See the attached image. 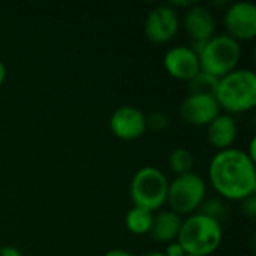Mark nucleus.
<instances>
[{
    "mask_svg": "<svg viewBox=\"0 0 256 256\" xmlns=\"http://www.w3.org/2000/svg\"><path fill=\"white\" fill-rule=\"evenodd\" d=\"M183 218L171 210H164L153 214V222L148 234L154 242L159 243H171L177 240Z\"/></svg>",
    "mask_w": 256,
    "mask_h": 256,
    "instance_id": "obj_14",
    "label": "nucleus"
},
{
    "mask_svg": "<svg viewBox=\"0 0 256 256\" xmlns=\"http://www.w3.org/2000/svg\"><path fill=\"white\" fill-rule=\"evenodd\" d=\"M180 27V18L171 4H158L152 8L146 16L144 33L148 40L154 44H165L171 40Z\"/></svg>",
    "mask_w": 256,
    "mask_h": 256,
    "instance_id": "obj_8",
    "label": "nucleus"
},
{
    "mask_svg": "<svg viewBox=\"0 0 256 256\" xmlns=\"http://www.w3.org/2000/svg\"><path fill=\"white\" fill-rule=\"evenodd\" d=\"M0 256H22V254L14 246H4L0 249Z\"/></svg>",
    "mask_w": 256,
    "mask_h": 256,
    "instance_id": "obj_22",
    "label": "nucleus"
},
{
    "mask_svg": "<svg viewBox=\"0 0 256 256\" xmlns=\"http://www.w3.org/2000/svg\"><path fill=\"white\" fill-rule=\"evenodd\" d=\"M243 212H244L250 219H254V218H255V214H256L255 195H252V196H249V198L243 200Z\"/></svg>",
    "mask_w": 256,
    "mask_h": 256,
    "instance_id": "obj_20",
    "label": "nucleus"
},
{
    "mask_svg": "<svg viewBox=\"0 0 256 256\" xmlns=\"http://www.w3.org/2000/svg\"><path fill=\"white\" fill-rule=\"evenodd\" d=\"M224 238L220 220L204 214L192 213L182 222L177 242L186 255L210 256L218 250Z\"/></svg>",
    "mask_w": 256,
    "mask_h": 256,
    "instance_id": "obj_2",
    "label": "nucleus"
},
{
    "mask_svg": "<svg viewBox=\"0 0 256 256\" xmlns=\"http://www.w3.org/2000/svg\"><path fill=\"white\" fill-rule=\"evenodd\" d=\"M146 117L147 116L140 108L123 105L112 112L110 118V129L117 138L123 141H132L140 138L147 130Z\"/></svg>",
    "mask_w": 256,
    "mask_h": 256,
    "instance_id": "obj_11",
    "label": "nucleus"
},
{
    "mask_svg": "<svg viewBox=\"0 0 256 256\" xmlns=\"http://www.w3.org/2000/svg\"><path fill=\"white\" fill-rule=\"evenodd\" d=\"M237 122L231 114L220 112L214 120L207 124V140L213 147L219 150L232 147V142L237 138Z\"/></svg>",
    "mask_w": 256,
    "mask_h": 256,
    "instance_id": "obj_13",
    "label": "nucleus"
},
{
    "mask_svg": "<svg viewBox=\"0 0 256 256\" xmlns=\"http://www.w3.org/2000/svg\"><path fill=\"white\" fill-rule=\"evenodd\" d=\"M204 204H207V206H204V210L201 213L208 214V216L220 220V216L224 214V206H222V202L218 201V200H212V201H207Z\"/></svg>",
    "mask_w": 256,
    "mask_h": 256,
    "instance_id": "obj_19",
    "label": "nucleus"
},
{
    "mask_svg": "<svg viewBox=\"0 0 256 256\" xmlns=\"http://www.w3.org/2000/svg\"><path fill=\"white\" fill-rule=\"evenodd\" d=\"M194 165H195V158L192 152L186 147H176L168 156V166L177 176L192 172Z\"/></svg>",
    "mask_w": 256,
    "mask_h": 256,
    "instance_id": "obj_16",
    "label": "nucleus"
},
{
    "mask_svg": "<svg viewBox=\"0 0 256 256\" xmlns=\"http://www.w3.org/2000/svg\"><path fill=\"white\" fill-rule=\"evenodd\" d=\"M183 27L194 42L190 48L200 52L202 45L214 34L216 20L213 12L207 6L196 3L186 9L183 15Z\"/></svg>",
    "mask_w": 256,
    "mask_h": 256,
    "instance_id": "obj_9",
    "label": "nucleus"
},
{
    "mask_svg": "<svg viewBox=\"0 0 256 256\" xmlns=\"http://www.w3.org/2000/svg\"><path fill=\"white\" fill-rule=\"evenodd\" d=\"M146 256H166L164 252H150V254H147Z\"/></svg>",
    "mask_w": 256,
    "mask_h": 256,
    "instance_id": "obj_25",
    "label": "nucleus"
},
{
    "mask_svg": "<svg viewBox=\"0 0 256 256\" xmlns=\"http://www.w3.org/2000/svg\"><path fill=\"white\" fill-rule=\"evenodd\" d=\"M219 78L201 70L196 76H194L189 82V93H200V94H212L214 96Z\"/></svg>",
    "mask_w": 256,
    "mask_h": 256,
    "instance_id": "obj_17",
    "label": "nucleus"
},
{
    "mask_svg": "<svg viewBox=\"0 0 256 256\" xmlns=\"http://www.w3.org/2000/svg\"><path fill=\"white\" fill-rule=\"evenodd\" d=\"M4 80H6V66H4V63L0 60V87H2V84L4 82Z\"/></svg>",
    "mask_w": 256,
    "mask_h": 256,
    "instance_id": "obj_24",
    "label": "nucleus"
},
{
    "mask_svg": "<svg viewBox=\"0 0 256 256\" xmlns=\"http://www.w3.org/2000/svg\"><path fill=\"white\" fill-rule=\"evenodd\" d=\"M220 108L228 114L243 112L256 104V74L252 69H234L220 76L214 92Z\"/></svg>",
    "mask_w": 256,
    "mask_h": 256,
    "instance_id": "obj_3",
    "label": "nucleus"
},
{
    "mask_svg": "<svg viewBox=\"0 0 256 256\" xmlns=\"http://www.w3.org/2000/svg\"><path fill=\"white\" fill-rule=\"evenodd\" d=\"M201 70L220 78L228 72L237 69V63L242 56L240 42L228 36L226 33L213 34L198 52Z\"/></svg>",
    "mask_w": 256,
    "mask_h": 256,
    "instance_id": "obj_4",
    "label": "nucleus"
},
{
    "mask_svg": "<svg viewBox=\"0 0 256 256\" xmlns=\"http://www.w3.org/2000/svg\"><path fill=\"white\" fill-rule=\"evenodd\" d=\"M208 178L212 186L228 200L243 201L256 190L255 160L236 147L219 150L210 160Z\"/></svg>",
    "mask_w": 256,
    "mask_h": 256,
    "instance_id": "obj_1",
    "label": "nucleus"
},
{
    "mask_svg": "<svg viewBox=\"0 0 256 256\" xmlns=\"http://www.w3.org/2000/svg\"><path fill=\"white\" fill-rule=\"evenodd\" d=\"M184 256H194V255H184Z\"/></svg>",
    "mask_w": 256,
    "mask_h": 256,
    "instance_id": "obj_26",
    "label": "nucleus"
},
{
    "mask_svg": "<svg viewBox=\"0 0 256 256\" xmlns=\"http://www.w3.org/2000/svg\"><path fill=\"white\" fill-rule=\"evenodd\" d=\"M152 222H153V213L142 207H136V206L129 208V212L124 216L126 228L132 234H136V236L148 234V231L152 228Z\"/></svg>",
    "mask_w": 256,
    "mask_h": 256,
    "instance_id": "obj_15",
    "label": "nucleus"
},
{
    "mask_svg": "<svg viewBox=\"0 0 256 256\" xmlns=\"http://www.w3.org/2000/svg\"><path fill=\"white\" fill-rule=\"evenodd\" d=\"M164 66L171 76L183 81H190L201 72L198 52L186 45L170 48L164 56Z\"/></svg>",
    "mask_w": 256,
    "mask_h": 256,
    "instance_id": "obj_12",
    "label": "nucleus"
},
{
    "mask_svg": "<svg viewBox=\"0 0 256 256\" xmlns=\"http://www.w3.org/2000/svg\"><path fill=\"white\" fill-rule=\"evenodd\" d=\"M207 192L206 180L196 172H188L176 176L168 184L166 202L171 207V212L183 216L192 214L204 202Z\"/></svg>",
    "mask_w": 256,
    "mask_h": 256,
    "instance_id": "obj_6",
    "label": "nucleus"
},
{
    "mask_svg": "<svg viewBox=\"0 0 256 256\" xmlns=\"http://www.w3.org/2000/svg\"><path fill=\"white\" fill-rule=\"evenodd\" d=\"M104 256H135L132 252L124 250V249H111L108 252H105Z\"/></svg>",
    "mask_w": 256,
    "mask_h": 256,
    "instance_id": "obj_23",
    "label": "nucleus"
},
{
    "mask_svg": "<svg viewBox=\"0 0 256 256\" xmlns=\"http://www.w3.org/2000/svg\"><path fill=\"white\" fill-rule=\"evenodd\" d=\"M146 122H147V129H150L152 132H164L170 126V117L162 111L150 112L148 117H146Z\"/></svg>",
    "mask_w": 256,
    "mask_h": 256,
    "instance_id": "obj_18",
    "label": "nucleus"
},
{
    "mask_svg": "<svg viewBox=\"0 0 256 256\" xmlns=\"http://www.w3.org/2000/svg\"><path fill=\"white\" fill-rule=\"evenodd\" d=\"M226 34L236 40H249L256 34V6L252 2L231 3L224 15Z\"/></svg>",
    "mask_w": 256,
    "mask_h": 256,
    "instance_id": "obj_7",
    "label": "nucleus"
},
{
    "mask_svg": "<svg viewBox=\"0 0 256 256\" xmlns=\"http://www.w3.org/2000/svg\"><path fill=\"white\" fill-rule=\"evenodd\" d=\"M170 180L156 166L140 168L130 182V198L134 206L148 212L159 210L166 202Z\"/></svg>",
    "mask_w": 256,
    "mask_h": 256,
    "instance_id": "obj_5",
    "label": "nucleus"
},
{
    "mask_svg": "<svg viewBox=\"0 0 256 256\" xmlns=\"http://www.w3.org/2000/svg\"><path fill=\"white\" fill-rule=\"evenodd\" d=\"M180 117L194 126H207L220 114V106L214 96L189 93L178 106Z\"/></svg>",
    "mask_w": 256,
    "mask_h": 256,
    "instance_id": "obj_10",
    "label": "nucleus"
},
{
    "mask_svg": "<svg viewBox=\"0 0 256 256\" xmlns=\"http://www.w3.org/2000/svg\"><path fill=\"white\" fill-rule=\"evenodd\" d=\"M166 256H184V249L180 246V243L177 242V240H174V242H171V243H168V246H166V250L164 252Z\"/></svg>",
    "mask_w": 256,
    "mask_h": 256,
    "instance_id": "obj_21",
    "label": "nucleus"
}]
</instances>
